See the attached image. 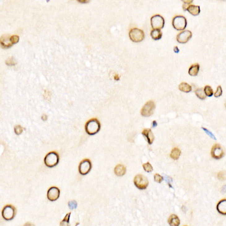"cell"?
Returning a JSON list of instances; mask_svg holds the SVG:
<instances>
[{
  "instance_id": "17",
  "label": "cell",
  "mask_w": 226,
  "mask_h": 226,
  "mask_svg": "<svg viewBox=\"0 0 226 226\" xmlns=\"http://www.w3.org/2000/svg\"><path fill=\"white\" fill-rule=\"evenodd\" d=\"M115 174L118 176H123L126 173V167L123 164H118L114 169Z\"/></svg>"
},
{
  "instance_id": "35",
  "label": "cell",
  "mask_w": 226,
  "mask_h": 226,
  "mask_svg": "<svg viewBox=\"0 0 226 226\" xmlns=\"http://www.w3.org/2000/svg\"><path fill=\"white\" fill-rule=\"evenodd\" d=\"M166 180H167V182L168 183V185L170 188H172V185H171V182H172V179L170 178V177H168V176H166Z\"/></svg>"
},
{
  "instance_id": "38",
  "label": "cell",
  "mask_w": 226,
  "mask_h": 226,
  "mask_svg": "<svg viewBox=\"0 0 226 226\" xmlns=\"http://www.w3.org/2000/svg\"><path fill=\"white\" fill-rule=\"evenodd\" d=\"M174 51L176 52V53H179L180 50H179V48H177V47H174Z\"/></svg>"
},
{
  "instance_id": "23",
  "label": "cell",
  "mask_w": 226,
  "mask_h": 226,
  "mask_svg": "<svg viewBox=\"0 0 226 226\" xmlns=\"http://www.w3.org/2000/svg\"><path fill=\"white\" fill-rule=\"evenodd\" d=\"M70 215L71 213H68L65 215L63 219L60 222V226H70V225H69V217H70Z\"/></svg>"
},
{
  "instance_id": "12",
  "label": "cell",
  "mask_w": 226,
  "mask_h": 226,
  "mask_svg": "<svg viewBox=\"0 0 226 226\" xmlns=\"http://www.w3.org/2000/svg\"><path fill=\"white\" fill-rule=\"evenodd\" d=\"M60 194V190L57 187H51L48 190L47 198L50 201H55L58 199Z\"/></svg>"
},
{
  "instance_id": "10",
  "label": "cell",
  "mask_w": 226,
  "mask_h": 226,
  "mask_svg": "<svg viewBox=\"0 0 226 226\" xmlns=\"http://www.w3.org/2000/svg\"><path fill=\"white\" fill-rule=\"evenodd\" d=\"M211 156L215 160H219L225 156V152L219 144H215L212 148Z\"/></svg>"
},
{
  "instance_id": "1",
  "label": "cell",
  "mask_w": 226,
  "mask_h": 226,
  "mask_svg": "<svg viewBox=\"0 0 226 226\" xmlns=\"http://www.w3.org/2000/svg\"><path fill=\"white\" fill-rule=\"evenodd\" d=\"M101 125L100 121L97 119H92L89 120L85 124V131L88 135L93 136L97 134L100 131Z\"/></svg>"
},
{
  "instance_id": "37",
  "label": "cell",
  "mask_w": 226,
  "mask_h": 226,
  "mask_svg": "<svg viewBox=\"0 0 226 226\" xmlns=\"http://www.w3.org/2000/svg\"><path fill=\"white\" fill-rule=\"evenodd\" d=\"M24 226H35V225L33 223H31V222H27V223L24 224Z\"/></svg>"
},
{
  "instance_id": "27",
  "label": "cell",
  "mask_w": 226,
  "mask_h": 226,
  "mask_svg": "<svg viewBox=\"0 0 226 226\" xmlns=\"http://www.w3.org/2000/svg\"><path fill=\"white\" fill-rule=\"evenodd\" d=\"M142 167H143V169L145 170V171H146L147 173H150V172H152L153 170V167H152V164L149 162L142 164Z\"/></svg>"
},
{
  "instance_id": "24",
  "label": "cell",
  "mask_w": 226,
  "mask_h": 226,
  "mask_svg": "<svg viewBox=\"0 0 226 226\" xmlns=\"http://www.w3.org/2000/svg\"><path fill=\"white\" fill-rule=\"evenodd\" d=\"M195 94L201 100H205L206 99V95H205L204 91H203V89H202V88H198V89L196 90Z\"/></svg>"
},
{
  "instance_id": "19",
  "label": "cell",
  "mask_w": 226,
  "mask_h": 226,
  "mask_svg": "<svg viewBox=\"0 0 226 226\" xmlns=\"http://www.w3.org/2000/svg\"><path fill=\"white\" fill-rule=\"evenodd\" d=\"M200 66L198 63H195L194 65L191 66V67L189 69V74L191 76H196L199 72Z\"/></svg>"
},
{
  "instance_id": "20",
  "label": "cell",
  "mask_w": 226,
  "mask_h": 226,
  "mask_svg": "<svg viewBox=\"0 0 226 226\" xmlns=\"http://www.w3.org/2000/svg\"><path fill=\"white\" fill-rule=\"evenodd\" d=\"M179 89L181 91L185 92V93H189V92L192 91V88L190 85H189L188 83L185 82H182L181 84L179 85Z\"/></svg>"
},
{
  "instance_id": "36",
  "label": "cell",
  "mask_w": 226,
  "mask_h": 226,
  "mask_svg": "<svg viewBox=\"0 0 226 226\" xmlns=\"http://www.w3.org/2000/svg\"><path fill=\"white\" fill-rule=\"evenodd\" d=\"M41 119H42L43 121H46V120L48 119V116L45 114L42 115V116H41Z\"/></svg>"
},
{
  "instance_id": "13",
  "label": "cell",
  "mask_w": 226,
  "mask_h": 226,
  "mask_svg": "<svg viewBox=\"0 0 226 226\" xmlns=\"http://www.w3.org/2000/svg\"><path fill=\"white\" fill-rule=\"evenodd\" d=\"M10 37H11V36L8 34H5L0 37V47L2 48H3V49H8V48L13 46V45L10 41Z\"/></svg>"
},
{
  "instance_id": "3",
  "label": "cell",
  "mask_w": 226,
  "mask_h": 226,
  "mask_svg": "<svg viewBox=\"0 0 226 226\" xmlns=\"http://www.w3.org/2000/svg\"><path fill=\"white\" fill-rule=\"evenodd\" d=\"M17 213V210L15 206L11 204H8L3 207L2 210V216L6 221H11L15 217Z\"/></svg>"
},
{
  "instance_id": "31",
  "label": "cell",
  "mask_w": 226,
  "mask_h": 226,
  "mask_svg": "<svg viewBox=\"0 0 226 226\" xmlns=\"http://www.w3.org/2000/svg\"><path fill=\"white\" fill-rule=\"evenodd\" d=\"M77 206H78L77 202H76V201H69V203H68V206L72 210L76 209V208L77 207Z\"/></svg>"
},
{
  "instance_id": "15",
  "label": "cell",
  "mask_w": 226,
  "mask_h": 226,
  "mask_svg": "<svg viewBox=\"0 0 226 226\" xmlns=\"http://www.w3.org/2000/svg\"><path fill=\"white\" fill-rule=\"evenodd\" d=\"M216 210L220 214L226 215V199H222L217 203Z\"/></svg>"
},
{
  "instance_id": "2",
  "label": "cell",
  "mask_w": 226,
  "mask_h": 226,
  "mask_svg": "<svg viewBox=\"0 0 226 226\" xmlns=\"http://www.w3.org/2000/svg\"><path fill=\"white\" fill-rule=\"evenodd\" d=\"M60 157L58 153L56 152H51L45 155L44 158V163L45 166L48 167H54L59 164Z\"/></svg>"
},
{
  "instance_id": "7",
  "label": "cell",
  "mask_w": 226,
  "mask_h": 226,
  "mask_svg": "<svg viewBox=\"0 0 226 226\" xmlns=\"http://www.w3.org/2000/svg\"><path fill=\"white\" fill-rule=\"evenodd\" d=\"M155 109V104L152 100L148 101L141 109V115L144 117H149L154 113Z\"/></svg>"
},
{
  "instance_id": "34",
  "label": "cell",
  "mask_w": 226,
  "mask_h": 226,
  "mask_svg": "<svg viewBox=\"0 0 226 226\" xmlns=\"http://www.w3.org/2000/svg\"><path fill=\"white\" fill-rule=\"evenodd\" d=\"M202 129H203V130H204V131L206 132V133H207V134L209 135L210 137H212V138H213V140H216V138H215V137H214V135H213V133H211V132H210V131H209V130H208L207 129H206V128H202Z\"/></svg>"
},
{
  "instance_id": "8",
  "label": "cell",
  "mask_w": 226,
  "mask_h": 226,
  "mask_svg": "<svg viewBox=\"0 0 226 226\" xmlns=\"http://www.w3.org/2000/svg\"><path fill=\"white\" fill-rule=\"evenodd\" d=\"M151 25L153 29H161L164 27V17L159 15H154L151 17Z\"/></svg>"
},
{
  "instance_id": "9",
  "label": "cell",
  "mask_w": 226,
  "mask_h": 226,
  "mask_svg": "<svg viewBox=\"0 0 226 226\" xmlns=\"http://www.w3.org/2000/svg\"><path fill=\"white\" fill-rule=\"evenodd\" d=\"M92 163L89 159H84L79 165V172L81 175H87L91 170Z\"/></svg>"
},
{
  "instance_id": "40",
  "label": "cell",
  "mask_w": 226,
  "mask_h": 226,
  "mask_svg": "<svg viewBox=\"0 0 226 226\" xmlns=\"http://www.w3.org/2000/svg\"><path fill=\"white\" fill-rule=\"evenodd\" d=\"M184 226H187V225H184Z\"/></svg>"
},
{
  "instance_id": "28",
  "label": "cell",
  "mask_w": 226,
  "mask_h": 226,
  "mask_svg": "<svg viewBox=\"0 0 226 226\" xmlns=\"http://www.w3.org/2000/svg\"><path fill=\"white\" fill-rule=\"evenodd\" d=\"M24 131V128L20 124H17L15 127V133L16 135H20Z\"/></svg>"
},
{
  "instance_id": "6",
  "label": "cell",
  "mask_w": 226,
  "mask_h": 226,
  "mask_svg": "<svg viewBox=\"0 0 226 226\" xmlns=\"http://www.w3.org/2000/svg\"><path fill=\"white\" fill-rule=\"evenodd\" d=\"M173 26L176 30H184L187 26L186 18L182 15H177L173 17Z\"/></svg>"
},
{
  "instance_id": "33",
  "label": "cell",
  "mask_w": 226,
  "mask_h": 226,
  "mask_svg": "<svg viewBox=\"0 0 226 226\" xmlns=\"http://www.w3.org/2000/svg\"><path fill=\"white\" fill-rule=\"evenodd\" d=\"M222 87L219 85V86L217 87L216 91H215V93H214V96L215 97H219L222 96Z\"/></svg>"
},
{
  "instance_id": "25",
  "label": "cell",
  "mask_w": 226,
  "mask_h": 226,
  "mask_svg": "<svg viewBox=\"0 0 226 226\" xmlns=\"http://www.w3.org/2000/svg\"><path fill=\"white\" fill-rule=\"evenodd\" d=\"M203 91H204L206 97H212L213 95V90L212 89L211 87L209 86V85H206V86L204 87Z\"/></svg>"
},
{
  "instance_id": "5",
  "label": "cell",
  "mask_w": 226,
  "mask_h": 226,
  "mask_svg": "<svg viewBox=\"0 0 226 226\" xmlns=\"http://www.w3.org/2000/svg\"><path fill=\"white\" fill-rule=\"evenodd\" d=\"M129 37L134 42H140L145 39V33L142 29L138 28L131 29L129 32Z\"/></svg>"
},
{
  "instance_id": "18",
  "label": "cell",
  "mask_w": 226,
  "mask_h": 226,
  "mask_svg": "<svg viewBox=\"0 0 226 226\" xmlns=\"http://www.w3.org/2000/svg\"><path fill=\"white\" fill-rule=\"evenodd\" d=\"M186 11H189L192 15L197 16V15H199L200 12H201V8H200V6L192 5V6H190L187 8Z\"/></svg>"
},
{
  "instance_id": "11",
  "label": "cell",
  "mask_w": 226,
  "mask_h": 226,
  "mask_svg": "<svg viewBox=\"0 0 226 226\" xmlns=\"http://www.w3.org/2000/svg\"><path fill=\"white\" fill-rule=\"evenodd\" d=\"M192 33L191 31L189 30H183L177 35L176 36V40L179 43H181V44H185L188 41H189V39L192 38Z\"/></svg>"
},
{
  "instance_id": "26",
  "label": "cell",
  "mask_w": 226,
  "mask_h": 226,
  "mask_svg": "<svg viewBox=\"0 0 226 226\" xmlns=\"http://www.w3.org/2000/svg\"><path fill=\"white\" fill-rule=\"evenodd\" d=\"M6 64L8 66H15L17 64V60L15 57H10L8 59H6Z\"/></svg>"
},
{
  "instance_id": "22",
  "label": "cell",
  "mask_w": 226,
  "mask_h": 226,
  "mask_svg": "<svg viewBox=\"0 0 226 226\" xmlns=\"http://www.w3.org/2000/svg\"><path fill=\"white\" fill-rule=\"evenodd\" d=\"M151 37L154 40H159L162 37V33L161 29H152L151 31Z\"/></svg>"
},
{
  "instance_id": "30",
  "label": "cell",
  "mask_w": 226,
  "mask_h": 226,
  "mask_svg": "<svg viewBox=\"0 0 226 226\" xmlns=\"http://www.w3.org/2000/svg\"><path fill=\"white\" fill-rule=\"evenodd\" d=\"M154 180L156 182H158V183H161V182H162V181L164 180V177H163L162 176L158 174V173H155L154 176Z\"/></svg>"
},
{
  "instance_id": "32",
  "label": "cell",
  "mask_w": 226,
  "mask_h": 226,
  "mask_svg": "<svg viewBox=\"0 0 226 226\" xmlns=\"http://www.w3.org/2000/svg\"><path fill=\"white\" fill-rule=\"evenodd\" d=\"M192 2H193V1H183L182 8H183L184 11H186L187 8H189V7L190 6H192Z\"/></svg>"
},
{
  "instance_id": "39",
  "label": "cell",
  "mask_w": 226,
  "mask_h": 226,
  "mask_svg": "<svg viewBox=\"0 0 226 226\" xmlns=\"http://www.w3.org/2000/svg\"><path fill=\"white\" fill-rule=\"evenodd\" d=\"M156 125H157V122H156L155 121H153V125H152V127H153V128H154V127H155Z\"/></svg>"
},
{
  "instance_id": "21",
  "label": "cell",
  "mask_w": 226,
  "mask_h": 226,
  "mask_svg": "<svg viewBox=\"0 0 226 226\" xmlns=\"http://www.w3.org/2000/svg\"><path fill=\"white\" fill-rule=\"evenodd\" d=\"M181 155V150L179 148H173L170 152V158L173 160H178Z\"/></svg>"
},
{
  "instance_id": "16",
  "label": "cell",
  "mask_w": 226,
  "mask_h": 226,
  "mask_svg": "<svg viewBox=\"0 0 226 226\" xmlns=\"http://www.w3.org/2000/svg\"><path fill=\"white\" fill-rule=\"evenodd\" d=\"M168 223L170 226H180V219L176 215L171 214L168 218Z\"/></svg>"
},
{
  "instance_id": "29",
  "label": "cell",
  "mask_w": 226,
  "mask_h": 226,
  "mask_svg": "<svg viewBox=\"0 0 226 226\" xmlns=\"http://www.w3.org/2000/svg\"><path fill=\"white\" fill-rule=\"evenodd\" d=\"M19 39H20V38H19L18 36H17V35H13V36H11V37H10V41H11L12 45H15L19 41Z\"/></svg>"
},
{
  "instance_id": "14",
  "label": "cell",
  "mask_w": 226,
  "mask_h": 226,
  "mask_svg": "<svg viewBox=\"0 0 226 226\" xmlns=\"http://www.w3.org/2000/svg\"><path fill=\"white\" fill-rule=\"evenodd\" d=\"M142 134L147 139L148 143L150 144V145L151 144H152V142L154 140V135H153V133L152 132V130H151V129L146 128V129H144L143 130H142Z\"/></svg>"
},
{
  "instance_id": "4",
  "label": "cell",
  "mask_w": 226,
  "mask_h": 226,
  "mask_svg": "<svg viewBox=\"0 0 226 226\" xmlns=\"http://www.w3.org/2000/svg\"><path fill=\"white\" fill-rule=\"evenodd\" d=\"M133 183L140 190H145L149 185V180L147 177L142 174H137L133 179Z\"/></svg>"
}]
</instances>
